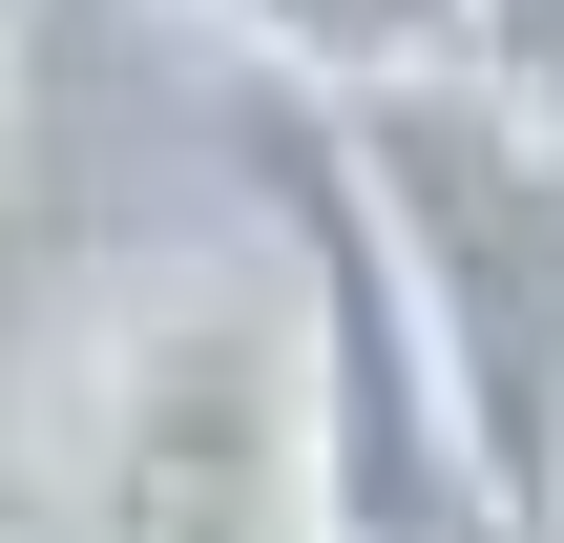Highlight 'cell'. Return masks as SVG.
I'll use <instances>...</instances> for the list:
<instances>
[{
	"label": "cell",
	"mask_w": 564,
	"mask_h": 543,
	"mask_svg": "<svg viewBox=\"0 0 564 543\" xmlns=\"http://www.w3.org/2000/svg\"><path fill=\"white\" fill-rule=\"evenodd\" d=\"M21 543H314L293 439V293L230 251H105L63 272L21 356Z\"/></svg>",
	"instance_id": "6da1fadb"
},
{
	"label": "cell",
	"mask_w": 564,
	"mask_h": 543,
	"mask_svg": "<svg viewBox=\"0 0 564 543\" xmlns=\"http://www.w3.org/2000/svg\"><path fill=\"white\" fill-rule=\"evenodd\" d=\"M419 335H440V398H460V460H481V523L544 543L564 502V126H523L481 63H356L314 84Z\"/></svg>",
	"instance_id": "7a4b0ae2"
},
{
	"label": "cell",
	"mask_w": 564,
	"mask_h": 543,
	"mask_svg": "<svg viewBox=\"0 0 564 543\" xmlns=\"http://www.w3.org/2000/svg\"><path fill=\"white\" fill-rule=\"evenodd\" d=\"M147 21H209V42L293 63V84H356V63H460L481 0H147Z\"/></svg>",
	"instance_id": "3957f363"
},
{
	"label": "cell",
	"mask_w": 564,
	"mask_h": 543,
	"mask_svg": "<svg viewBox=\"0 0 564 543\" xmlns=\"http://www.w3.org/2000/svg\"><path fill=\"white\" fill-rule=\"evenodd\" d=\"M460 63H481L523 126H564V0H481V21H460Z\"/></svg>",
	"instance_id": "277c9868"
},
{
	"label": "cell",
	"mask_w": 564,
	"mask_h": 543,
	"mask_svg": "<svg viewBox=\"0 0 564 543\" xmlns=\"http://www.w3.org/2000/svg\"><path fill=\"white\" fill-rule=\"evenodd\" d=\"M0 167H21V0H0Z\"/></svg>",
	"instance_id": "5b68a950"
},
{
	"label": "cell",
	"mask_w": 564,
	"mask_h": 543,
	"mask_svg": "<svg viewBox=\"0 0 564 543\" xmlns=\"http://www.w3.org/2000/svg\"><path fill=\"white\" fill-rule=\"evenodd\" d=\"M544 543H564V502H544Z\"/></svg>",
	"instance_id": "8992f818"
}]
</instances>
